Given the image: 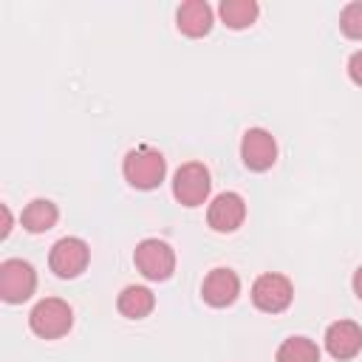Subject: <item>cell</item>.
I'll return each instance as SVG.
<instances>
[{
  "instance_id": "obj_1",
  "label": "cell",
  "mask_w": 362,
  "mask_h": 362,
  "mask_svg": "<svg viewBox=\"0 0 362 362\" xmlns=\"http://www.w3.org/2000/svg\"><path fill=\"white\" fill-rule=\"evenodd\" d=\"M122 173H124V181L130 187H136V189H156L164 181V175H167V158L158 150H153L147 144H139V147H133L124 156Z\"/></svg>"
},
{
  "instance_id": "obj_2",
  "label": "cell",
  "mask_w": 362,
  "mask_h": 362,
  "mask_svg": "<svg viewBox=\"0 0 362 362\" xmlns=\"http://www.w3.org/2000/svg\"><path fill=\"white\" fill-rule=\"evenodd\" d=\"M28 325H31V331H34L37 337H42V339H57V337H62V334L71 331V325H74V311H71V305H68L65 300H59V297H45V300H40V303L31 308Z\"/></svg>"
},
{
  "instance_id": "obj_3",
  "label": "cell",
  "mask_w": 362,
  "mask_h": 362,
  "mask_svg": "<svg viewBox=\"0 0 362 362\" xmlns=\"http://www.w3.org/2000/svg\"><path fill=\"white\" fill-rule=\"evenodd\" d=\"M133 263L147 280L158 283L175 272V252L170 249V243H164L158 238H144L133 252Z\"/></svg>"
},
{
  "instance_id": "obj_4",
  "label": "cell",
  "mask_w": 362,
  "mask_h": 362,
  "mask_svg": "<svg viewBox=\"0 0 362 362\" xmlns=\"http://www.w3.org/2000/svg\"><path fill=\"white\" fill-rule=\"evenodd\" d=\"M209 170L201 161H187L173 175V195L184 206H201L209 195Z\"/></svg>"
},
{
  "instance_id": "obj_5",
  "label": "cell",
  "mask_w": 362,
  "mask_h": 362,
  "mask_svg": "<svg viewBox=\"0 0 362 362\" xmlns=\"http://www.w3.org/2000/svg\"><path fill=\"white\" fill-rule=\"evenodd\" d=\"M88 260H90V249H88V243L82 238H59L51 246V255H48L51 272L57 277H62V280L79 277L88 269Z\"/></svg>"
},
{
  "instance_id": "obj_6",
  "label": "cell",
  "mask_w": 362,
  "mask_h": 362,
  "mask_svg": "<svg viewBox=\"0 0 362 362\" xmlns=\"http://www.w3.org/2000/svg\"><path fill=\"white\" fill-rule=\"evenodd\" d=\"M37 288V272L31 263L11 257L0 263V297L6 303H23Z\"/></svg>"
},
{
  "instance_id": "obj_7",
  "label": "cell",
  "mask_w": 362,
  "mask_h": 362,
  "mask_svg": "<svg viewBox=\"0 0 362 362\" xmlns=\"http://www.w3.org/2000/svg\"><path fill=\"white\" fill-rule=\"evenodd\" d=\"M291 297H294V288H291V280L283 277V274H274V272H266L260 274L255 283H252V303L266 311V314H280L291 305Z\"/></svg>"
},
{
  "instance_id": "obj_8",
  "label": "cell",
  "mask_w": 362,
  "mask_h": 362,
  "mask_svg": "<svg viewBox=\"0 0 362 362\" xmlns=\"http://www.w3.org/2000/svg\"><path fill=\"white\" fill-rule=\"evenodd\" d=\"M240 158L255 173L269 170L277 161V141H274V136L269 130H263V127L246 130L243 139H240Z\"/></svg>"
},
{
  "instance_id": "obj_9",
  "label": "cell",
  "mask_w": 362,
  "mask_h": 362,
  "mask_svg": "<svg viewBox=\"0 0 362 362\" xmlns=\"http://www.w3.org/2000/svg\"><path fill=\"white\" fill-rule=\"evenodd\" d=\"M246 218V201L238 192H221L206 209V223L215 232H235Z\"/></svg>"
},
{
  "instance_id": "obj_10",
  "label": "cell",
  "mask_w": 362,
  "mask_h": 362,
  "mask_svg": "<svg viewBox=\"0 0 362 362\" xmlns=\"http://www.w3.org/2000/svg\"><path fill=\"white\" fill-rule=\"evenodd\" d=\"M240 294V280L232 269H212L206 277H204V286H201V297L212 305V308H226L238 300Z\"/></svg>"
},
{
  "instance_id": "obj_11",
  "label": "cell",
  "mask_w": 362,
  "mask_h": 362,
  "mask_svg": "<svg viewBox=\"0 0 362 362\" xmlns=\"http://www.w3.org/2000/svg\"><path fill=\"white\" fill-rule=\"evenodd\" d=\"M325 351L334 359H354L362 351V328L351 320H337L325 328Z\"/></svg>"
},
{
  "instance_id": "obj_12",
  "label": "cell",
  "mask_w": 362,
  "mask_h": 362,
  "mask_svg": "<svg viewBox=\"0 0 362 362\" xmlns=\"http://www.w3.org/2000/svg\"><path fill=\"white\" fill-rule=\"evenodd\" d=\"M175 25L187 37H204L212 28V8L206 0H187L175 11Z\"/></svg>"
},
{
  "instance_id": "obj_13",
  "label": "cell",
  "mask_w": 362,
  "mask_h": 362,
  "mask_svg": "<svg viewBox=\"0 0 362 362\" xmlns=\"http://www.w3.org/2000/svg\"><path fill=\"white\" fill-rule=\"evenodd\" d=\"M153 305H156V297H153V291L144 288V286H127V288H122V294H119V300H116V308H119L127 320H141V317H147V314L153 311Z\"/></svg>"
},
{
  "instance_id": "obj_14",
  "label": "cell",
  "mask_w": 362,
  "mask_h": 362,
  "mask_svg": "<svg viewBox=\"0 0 362 362\" xmlns=\"http://www.w3.org/2000/svg\"><path fill=\"white\" fill-rule=\"evenodd\" d=\"M59 218V209L54 201L48 198H34L25 209H23V226L31 232V235H40V232H48Z\"/></svg>"
},
{
  "instance_id": "obj_15",
  "label": "cell",
  "mask_w": 362,
  "mask_h": 362,
  "mask_svg": "<svg viewBox=\"0 0 362 362\" xmlns=\"http://www.w3.org/2000/svg\"><path fill=\"white\" fill-rule=\"evenodd\" d=\"M218 14H221L223 25L240 31V28H249V25L257 20L260 6H257L255 0H223V3L218 6Z\"/></svg>"
},
{
  "instance_id": "obj_16",
  "label": "cell",
  "mask_w": 362,
  "mask_h": 362,
  "mask_svg": "<svg viewBox=\"0 0 362 362\" xmlns=\"http://www.w3.org/2000/svg\"><path fill=\"white\" fill-rule=\"evenodd\" d=\"M277 362H320V348L308 337H288L277 348Z\"/></svg>"
},
{
  "instance_id": "obj_17",
  "label": "cell",
  "mask_w": 362,
  "mask_h": 362,
  "mask_svg": "<svg viewBox=\"0 0 362 362\" xmlns=\"http://www.w3.org/2000/svg\"><path fill=\"white\" fill-rule=\"evenodd\" d=\"M339 28L348 40H362V0L348 3L339 14Z\"/></svg>"
},
{
  "instance_id": "obj_18",
  "label": "cell",
  "mask_w": 362,
  "mask_h": 362,
  "mask_svg": "<svg viewBox=\"0 0 362 362\" xmlns=\"http://www.w3.org/2000/svg\"><path fill=\"white\" fill-rule=\"evenodd\" d=\"M348 76H351V82H356L362 88V48L351 54V59H348Z\"/></svg>"
},
{
  "instance_id": "obj_19",
  "label": "cell",
  "mask_w": 362,
  "mask_h": 362,
  "mask_svg": "<svg viewBox=\"0 0 362 362\" xmlns=\"http://www.w3.org/2000/svg\"><path fill=\"white\" fill-rule=\"evenodd\" d=\"M0 212H3V229H0V238H8V232H11V212H8L6 204L0 206Z\"/></svg>"
},
{
  "instance_id": "obj_20",
  "label": "cell",
  "mask_w": 362,
  "mask_h": 362,
  "mask_svg": "<svg viewBox=\"0 0 362 362\" xmlns=\"http://www.w3.org/2000/svg\"><path fill=\"white\" fill-rule=\"evenodd\" d=\"M351 286H354V294L362 300V266L354 272V280H351Z\"/></svg>"
}]
</instances>
